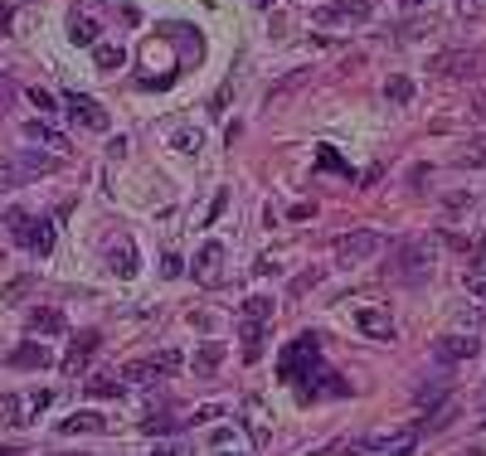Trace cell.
I'll return each mask as SVG.
<instances>
[{
  "instance_id": "obj_19",
  "label": "cell",
  "mask_w": 486,
  "mask_h": 456,
  "mask_svg": "<svg viewBox=\"0 0 486 456\" xmlns=\"http://www.w3.org/2000/svg\"><path fill=\"white\" fill-rule=\"evenodd\" d=\"M68 39L83 44V49H93V44H98V25H93L88 15H74V25H68Z\"/></svg>"
},
{
  "instance_id": "obj_25",
  "label": "cell",
  "mask_w": 486,
  "mask_h": 456,
  "mask_svg": "<svg viewBox=\"0 0 486 456\" xmlns=\"http://www.w3.org/2000/svg\"><path fill=\"white\" fill-rule=\"evenodd\" d=\"M302 83H306V68H297V74H287V78H282V83H278V88H272V92H268V107H278V102H282V98H287V92H292V88H302Z\"/></svg>"
},
{
  "instance_id": "obj_35",
  "label": "cell",
  "mask_w": 486,
  "mask_h": 456,
  "mask_svg": "<svg viewBox=\"0 0 486 456\" xmlns=\"http://www.w3.org/2000/svg\"><path fill=\"white\" fill-rule=\"evenodd\" d=\"M5 25H10V5L0 0V30H5Z\"/></svg>"
},
{
  "instance_id": "obj_4",
  "label": "cell",
  "mask_w": 486,
  "mask_h": 456,
  "mask_svg": "<svg viewBox=\"0 0 486 456\" xmlns=\"http://www.w3.org/2000/svg\"><path fill=\"white\" fill-rule=\"evenodd\" d=\"M379 248H384V233H375V228H350V233L336 238V262L340 267H360V262H370Z\"/></svg>"
},
{
  "instance_id": "obj_11",
  "label": "cell",
  "mask_w": 486,
  "mask_h": 456,
  "mask_svg": "<svg viewBox=\"0 0 486 456\" xmlns=\"http://www.w3.org/2000/svg\"><path fill=\"white\" fill-rule=\"evenodd\" d=\"M433 355H437V364H462V359L477 355V340H472V335H443V340L433 345Z\"/></svg>"
},
{
  "instance_id": "obj_30",
  "label": "cell",
  "mask_w": 486,
  "mask_h": 456,
  "mask_svg": "<svg viewBox=\"0 0 486 456\" xmlns=\"http://www.w3.org/2000/svg\"><path fill=\"white\" fill-rule=\"evenodd\" d=\"M30 102H34V107H40V112H54V98H49V92H40V88H34V92H30Z\"/></svg>"
},
{
  "instance_id": "obj_16",
  "label": "cell",
  "mask_w": 486,
  "mask_h": 456,
  "mask_svg": "<svg viewBox=\"0 0 486 456\" xmlns=\"http://www.w3.org/2000/svg\"><path fill=\"white\" fill-rule=\"evenodd\" d=\"M25 141H34V146H49V151H68L64 131L44 127V122H25Z\"/></svg>"
},
{
  "instance_id": "obj_31",
  "label": "cell",
  "mask_w": 486,
  "mask_h": 456,
  "mask_svg": "<svg viewBox=\"0 0 486 456\" xmlns=\"http://www.w3.org/2000/svg\"><path fill=\"white\" fill-rule=\"evenodd\" d=\"M10 98H15V88H10L5 78H0V112H5V107H10Z\"/></svg>"
},
{
  "instance_id": "obj_23",
  "label": "cell",
  "mask_w": 486,
  "mask_h": 456,
  "mask_svg": "<svg viewBox=\"0 0 486 456\" xmlns=\"http://www.w3.org/2000/svg\"><path fill=\"white\" fill-rule=\"evenodd\" d=\"M93 58H98V68H122V44H93Z\"/></svg>"
},
{
  "instance_id": "obj_2",
  "label": "cell",
  "mask_w": 486,
  "mask_h": 456,
  "mask_svg": "<svg viewBox=\"0 0 486 456\" xmlns=\"http://www.w3.org/2000/svg\"><path fill=\"white\" fill-rule=\"evenodd\" d=\"M429 74L447 78V83H477V78H486V54L482 49H447V54L429 58Z\"/></svg>"
},
{
  "instance_id": "obj_12",
  "label": "cell",
  "mask_w": 486,
  "mask_h": 456,
  "mask_svg": "<svg viewBox=\"0 0 486 456\" xmlns=\"http://www.w3.org/2000/svg\"><path fill=\"white\" fill-rule=\"evenodd\" d=\"M195 277L205 282V286H215L224 277V243H205L195 253Z\"/></svg>"
},
{
  "instance_id": "obj_6",
  "label": "cell",
  "mask_w": 486,
  "mask_h": 456,
  "mask_svg": "<svg viewBox=\"0 0 486 456\" xmlns=\"http://www.w3.org/2000/svg\"><path fill=\"white\" fill-rule=\"evenodd\" d=\"M10 228H15V238L30 248V253H49V248H54V224L49 219H34V214L15 209V214H10Z\"/></svg>"
},
{
  "instance_id": "obj_37",
  "label": "cell",
  "mask_w": 486,
  "mask_h": 456,
  "mask_svg": "<svg viewBox=\"0 0 486 456\" xmlns=\"http://www.w3.org/2000/svg\"><path fill=\"white\" fill-rule=\"evenodd\" d=\"M404 5H423V0H404Z\"/></svg>"
},
{
  "instance_id": "obj_22",
  "label": "cell",
  "mask_w": 486,
  "mask_h": 456,
  "mask_svg": "<svg viewBox=\"0 0 486 456\" xmlns=\"http://www.w3.org/2000/svg\"><path fill=\"white\" fill-rule=\"evenodd\" d=\"M58 427H64V432H102L108 423H102L98 413H74V417H64Z\"/></svg>"
},
{
  "instance_id": "obj_28",
  "label": "cell",
  "mask_w": 486,
  "mask_h": 456,
  "mask_svg": "<svg viewBox=\"0 0 486 456\" xmlns=\"http://www.w3.org/2000/svg\"><path fill=\"white\" fill-rule=\"evenodd\" d=\"M462 286H467V296L477 306H486V272H467V277H462Z\"/></svg>"
},
{
  "instance_id": "obj_40",
  "label": "cell",
  "mask_w": 486,
  "mask_h": 456,
  "mask_svg": "<svg viewBox=\"0 0 486 456\" xmlns=\"http://www.w3.org/2000/svg\"><path fill=\"white\" fill-rule=\"evenodd\" d=\"M482 413H486V399H482Z\"/></svg>"
},
{
  "instance_id": "obj_27",
  "label": "cell",
  "mask_w": 486,
  "mask_h": 456,
  "mask_svg": "<svg viewBox=\"0 0 486 456\" xmlns=\"http://www.w3.org/2000/svg\"><path fill=\"white\" fill-rule=\"evenodd\" d=\"M224 364V345H205V350L195 355V369L199 374H209V369H219Z\"/></svg>"
},
{
  "instance_id": "obj_32",
  "label": "cell",
  "mask_w": 486,
  "mask_h": 456,
  "mask_svg": "<svg viewBox=\"0 0 486 456\" xmlns=\"http://www.w3.org/2000/svg\"><path fill=\"white\" fill-rule=\"evenodd\" d=\"M472 117H477V122H486V92L477 98V107H472Z\"/></svg>"
},
{
  "instance_id": "obj_9",
  "label": "cell",
  "mask_w": 486,
  "mask_h": 456,
  "mask_svg": "<svg viewBox=\"0 0 486 456\" xmlns=\"http://www.w3.org/2000/svg\"><path fill=\"white\" fill-rule=\"evenodd\" d=\"M49 399H54L49 389H34V393H25V399H0V413H5L10 423H34V417L49 408Z\"/></svg>"
},
{
  "instance_id": "obj_15",
  "label": "cell",
  "mask_w": 486,
  "mask_h": 456,
  "mask_svg": "<svg viewBox=\"0 0 486 456\" xmlns=\"http://www.w3.org/2000/svg\"><path fill=\"white\" fill-rule=\"evenodd\" d=\"M447 389H453V379H447V374H429V379L419 383V389H413V399L433 408V403H443V399H447Z\"/></svg>"
},
{
  "instance_id": "obj_17",
  "label": "cell",
  "mask_w": 486,
  "mask_h": 456,
  "mask_svg": "<svg viewBox=\"0 0 486 456\" xmlns=\"http://www.w3.org/2000/svg\"><path fill=\"white\" fill-rule=\"evenodd\" d=\"M239 320H243V326H268V320H272V302H268V296H248L243 311H239Z\"/></svg>"
},
{
  "instance_id": "obj_10",
  "label": "cell",
  "mask_w": 486,
  "mask_h": 456,
  "mask_svg": "<svg viewBox=\"0 0 486 456\" xmlns=\"http://www.w3.org/2000/svg\"><path fill=\"white\" fill-rule=\"evenodd\" d=\"M355 326L370 335V340H394V335H399L394 316H389V306H360V311H355Z\"/></svg>"
},
{
  "instance_id": "obj_24",
  "label": "cell",
  "mask_w": 486,
  "mask_h": 456,
  "mask_svg": "<svg viewBox=\"0 0 486 456\" xmlns=\"http://www.w3.org/2000/svg\"><path fill=\"white\" fill-rule=\"evenodd\" d=\"M88 393H93V399H117V393H122V383H117L112 374H93L88 379Z\"/></svg>"
},
{
  "instance_id": "obj_38",
  "label": "cell",
  "mask_w": 486,
  "mask_h": 456,
  "mask_svg": "<svg viewBox=\"0 0 486 456\" xmlns=\"http://www.w3.org/2000/svg\"><path fill=\"white\" fill-rule=\"evenodd\" d=\"M219 456H239V452H219Z\"/></svg>"
},
{
  "instance_id": "obj_20",
  "label": "cell",
  "mask_w": 486,
  "mask_h": 456,
  "mask_svg": "<svg viewBox=\"0 0 486 456\" xmlns=\"http://www.w3.org/2000/svg\"><path fill=\"white\" fill-rule=\"evenodd\" d=\"M30 330H40V335H58L64 330V316H58V311H30Z\"/></svg>"
},
{
  "instance_id": "obj_36",
  "label": "cell",
  "mask_w": 486,
  "mask_h": 456,
  "mask_svg": "<svg viewBox=\"0 0 486 456\" xmlns=\"http://www.w3.org/2000/svg\"><path fill=\"white\" fill-rule=\"evenodd\" d=\"M0 456H15V447H0Z\"/></svg>"
},
{
  "instance_id": "obj_29",
  "label": "cell",
  "mask_w": 486,
  "mask_h": 456,
  "mask_svg": "<svg viewBox=\"0 0 486 456\" xmlns=\"http://www.w3.org/2000/svg\"><path fill=\"white\" fill-rule=\"evenodd\" d=\"M199 146H205V136H199V131H175V151H185V155H195Z\"/></svg>"
},
{
  "instance_id": "obj_7",
  "label": "cell",
  "mask_w": 486,
  "mask_h": 456,
  "mask_svg": "<svg viewBox=\"0 0 486 456\" xmlns=\"http://www.w3.org/2000/svg\"><path fill=\"white\" fill-rule=\"evenodd\" d=\"M181 369V355L175 350H161V355H151V359H137V364H127L122 374V383H151V379H161V374H175Z\"/></svg>"
},
{
  "instance_id": "obj_13",
  "label": "cell",
  "mask_w": 486,
  "mask_h": 456,
  "mask_svg": "<svg viewBox=\"0 0 486 456\" xmlns=\"http://www.w3.org/2000/svg\"><path fill=\"white\" fill-rule=\"evenodd\" d=\"M108 262H112L117 277H137V248H132V238H112V243H108Z\"/></svg>"
},
{
  "instance_id": "obj_8",
  "label": "cell",
  "mask_w": 486,
  "mask_h": 456,
  "mask_svg": "<svg viewBox=\"0 0 486 456\" xmlns=\"http://www.w3.org/2000/svg\"><path fill=\"white\" fill-rule=\"evenodd\" d=\"M64 107H68V117H74L78 127H88V131H108V112H102V102H93L88 92H64Z\"/></svg>"
},
{
  "instance_id": "obj_39",
  "label": "cell",
  "mask_w": 486,
  "mask_h": 456,
  "mask_svg": "<svg viewBox=\"0 0 486 456\" xmlns=\"http://www.w3.org/2000/svg\"><path fill=\"white\" fill-rule=\"evenodd\" d=\"M253 5H268V0H253Z\"/></svg>"
},
{
  "instance_id": "obj_21",
  "label": "cell",
  "mask_w": 486,
  "mask_h": 456,
  "mask_svg": "<svg viewBox=\"0 0 486 456\" xmlns=\"http://www.w3.org/2000/svg\"><path fill=\"white\" fill-rule=\"evenodd\" d=\"M457 161H462V165H472V171H486V136H472L467 146H462Z\"/></svg>"
},
{
  "instance_id": "obj_3",
  "label": "cell",
  "mask_w": 486,
  "mask_h": 456,
  "mask_svg": "<svg viewBox=\"0 0 486 456\" xmlns=\"http://www.w3.org/2000/svg\"><path fill=\"white\" fill-rule=\"evenodd\" d=\"M370 15H375L370 0H331V5H316L312 10V20L322 30H355V25H365Z\"/></svg>"
},
{
  "instance_id": "obj_26",
  "label": "cell",
  "mask_w": 486,
  "mask_h": 456,
  "mask_svg": "<svg viewBox=\"0 0 486 456\" xmlns=\"http://www.w3.org/2000/svg\"><path fill=\"white\" fill-rule=\"evenodd\" d=\"M384 98L394 102V107H404V102L413 98V83H409V78H389V83H384Z\"/></svg>"
},
{
  "instance_id": "obj_18",
  "label": "cell",
  "mask_w": 486,
  "mask_h": 456,
  "mask_svg": "<svg viewBox=\"0 0 486 456\" xmlns=\"http://www.w3.org/2000/svg\"><path fill=\"white\" fill-rule=\"evenodd\" d=\"M10 364L15 369H44L49 364V350H44V345H20V350L10 355Z\"/></svg>"
},
{
  "instance_id": "obj_33",
  "label": "cell",
  "mask_w": 486,
  "mask_h": 456,
  "mask_svg": "<svg viewBox=\"0 0 486 456\" xmlns=\"http://www.w3.org/2000/svg\"><path fill=\"white\" fill-rule=\"evenodd\" d=\"M482 5H486V0H457V10H472V15H477Z\"/></svg>"
},
{
  "instance_id": "obj_5",
  "label": "cell",
  "mask_w": 486,
  "mask_h": 456,
  "mask_svg": "<svg viewBox=\"0 0 486 456\" xmlns=\"http://www.w3.org/2000/svg\"><path fill=\"white\" fill-rule=\"evenodd\" d=\"M49 171H54L49 155H40V151H20V155H10V161H0V185L15 189V185H25V180H40V175H49Z\"/></svg>"
},
{
  "instance_id": "obj_34",
  "label": "cell",
  "mask_w": 486,
  "mask_h": 456,
  "mask_svg": "<svg viewBox=\"0 0 486 456\" xmlns=\"http://www.w3.org/2000/svg\"><path fill=\"white\" fill-rule=\"evenodd\" d=\"M156 456H185V447H156Z\"/></svg>"
},
{
  "instance_id": "obj_14",
  "label": "cell",
  "mask_w": 486,
  "mask_h": 456,
  "mask_svg": "<svg viewBox=\"0 0 486 456\" xmlns=\"http://www.w3.org/2000/svg\"><path fill=\"white\" fill-rule=\"evenodd\" d=\"M93 350H98V330H83L74 340V350H68V359H64V369H68V374H78V369L93 359Z\"/></svg>"
},
{
  "instance_id": "obj_1",
  "label": "cell",
  "mask_w": 486,
  "mask_h": 456,
  "mask_svg": "<svg viewBox=\"0 0 486 456\" xmlns=\"http://www.w3.org/2000/svg\"><path fill=\"white\" fill-rule=\"evenodd\" d=\"M433 262H437V253H433L429 238H409V243H399L394 258H389V277L399 286H423L433 277Z\"/></svg>"
}]
</instances>
